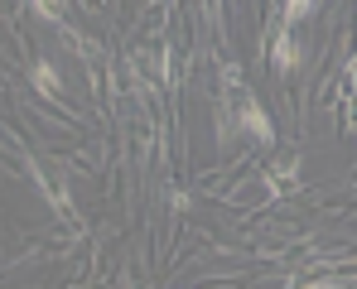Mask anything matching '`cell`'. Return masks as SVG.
I'll return each instance as SVG.
<instances>
[{
  "label": "cell",
  "mask_w": 357,
  "mask_h": 289,
  "mask_svg": "<svg viewBox=\"0 0 357 289\" xmlns=\"http://www.w3.org/2000/svg\"><path fill=\"white\" fill-rule=\"evenodd\" d=\"M348 82H353V107H357V58L348 63Z\"/></svg>",
  "instance_id": "cell-6"
},
{
  "label": "cell",
  "mask_w": 357,
  "mask_h": 289,
  "mask_svg": "<svg viewBox=\"0 0 357 289\" xmlns=\"http://www.w3.org/2000/svg\"><path fill=\"white\" fill-rule=\"evenodd\" d=\"M34 5H39V10H44L49 19H59V5H54V0H34Z\"/></svg>",
  "instance_id": "cell-5"
},
{
  "label": "cell",
  "mask_w": 357,
  "mask_h": 289,
  "mask_svg": "<svg viewBox=\"0 0 357 289\" xmlns=\"http://www.w3.org/2000/svg\"><path fill=\"white\" fill-rule=\"evenodd\" d=\"M319 5H324V0H285V24H299V19H309Z\"/></svg>",
  "instance_id": "cell-3"
},
{
  "label": "cell",
  "mask_w": 357,
  "mask_h": 289,
  "mask_svg": "<svg viewBox=\"0 0 357 289\" xmlns=\"http://www.w3.org/2000/svg\"><path fill=\"white\" fill-rule=\"evenodd\" d=\"M271 58H275V68H295V63H299V49H295V39H290V29H285V34L275 39Z\"/></svg>",
  "instance_id": "cell-2"
},
{
  "label": "cell",
  "mask_w": 357,
  "mask_h": 289,
  "mask_svg": "<svg viewBox=\"0 0 357 289\" xmlns=\"http://www.w3.org/2000/svg\"><path fill=\"white\" fill-rule=\"evenodd\" d=\"M34 77H39V87H44V92H59V77L49 72V63H39V68H34Z\"/></svg>",
  "instance_id": "cell-4"
},
{
  "label": "cell",
  "mask_w": 357,
  "mask_h": 289,
  "mask_svg": "<svg viewBox=\"0 0 357 289\" xmlns=\"http://www.w3.org/2000/svg\"><path fill=\"white\" fill-rule=\"evenodd\" d=\"M241 125H246V130H251L261 145H275V125L266 120V111H261L256 102H241Z\"/></svg>",
  "instance_id": "cell-1"
}]
</instances>
